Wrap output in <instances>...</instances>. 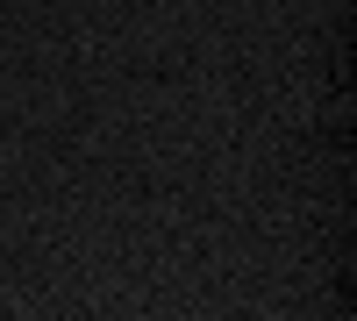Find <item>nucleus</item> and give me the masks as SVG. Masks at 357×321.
I'll list each match as a JSON object with an SVG mask.
<instances>
[]
</instances>
